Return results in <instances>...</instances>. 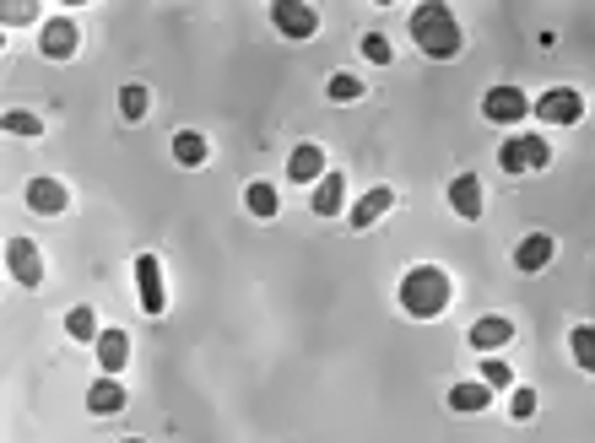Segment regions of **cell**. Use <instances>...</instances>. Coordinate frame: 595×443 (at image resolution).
I'll use <instances>...</instances> for the list:
<instances>
[{"label": "cell", "mask_w": 595, "mask_h": 443, "mask_svg": "<svg viewBox=\"0 0 595 443\" xmlns=\"http://www.w3.org/2000/svg\"><path fill=\"white\" fill-rule=\"evenodd\" d=\"M65 330H71V341H92L98 346V314H92V308H71V314H65Z\"/></svg>", "instance_id": "cell-21"}, {"label": "cell", "mask_w": 595, "mask_h": 443, "mask_svg": "<svg viewBox=\"0 0 595 443\" xmlns=\"http://www.w3.org/2000/svg\"><path fill=\"white\" fill-rule=\"evenodd\" d=\"M287 179L293 184H320L325 179V152L314 141H303V146H293V157H287Z\"/></svg>", "instance_id": "cell-11"}, {"label": "cell", "mask_w": 595, "mask_h": 443, "mask_svg": "<svg viewBox=\"0 0 595 443\" xmlns=\"http://www.w3.org/2000/svg\"><path fill=\"white\" fill-rule=\"evenodd\" d=\"M363 60H374V65H390V60H395L390 44H385V33H368V38H363Z\"/></svg>", "instance_id": "cell-28"}, {"label": "cell", "mask_w": 595, "mask_h": 443, "mask_svg": "<svg viewBox=\"0 0 595 443\" xmlns=\"http://www.w3.org/2000/svg\"><path fill=\"white\" fill-rule=\"evenodd\" d=\"M6 271L22 281V287H38L44 281V254L33 249V238H11L6 244Z\"/></svg>", "instance_id": "cell-8"}, {"label": "cell", "mask_w": 595, "mask_h": 443, "mask_svg": "<svg viewBox=\"0 0 595 443\" xmlns=\"http://www.w3.org/2000/svg\"><path fill=\"white\" fill-rule=\"evenodd\" d=\"M119 114H125V119L147 114V87H125V92H119Z\"/></svg>", "instance_id": "cell-26"}, {"label": "cell", "mask_w": 595, "mask_h": 443, "mask_svg": "<svg viewBox=\"0 0 595 443\" xmlns=\"http://www.w3.org/2000/svg\"><path fill=\"white\" fill-rule=\"evenodd\" d=\"M482 114L493 119V125H514V119L531 114V103H525L520 87H493V92H487V103H482Z\"/></svg>", "instance_id": "cell-9"}, {"label": "cell", "mask_w": 595, "mask_h": 443, "mask_svg": "<svg viewBox=\"0 0 595 443\" xmlns=\"http://www.w3.org/2000/svg\"><path fill=\"white\" fill-rule=\"evenodd\" d=\"M552 254H558V238H552V233H531L520 249H514V271L536 276V271H547V265H552Z\"/></svg>", "instance_id": "cell-10"}, {"label": "cell", "mask_w": 595, "mask_h": 443, "mask_svg": "<svg viewBox=\"0 0 595 443\" xmlns=\"http://www.w3.org/2000/svg\"><path fill=\"white\" fill-rule=\"evenodd\" d=\"M412 38L428 60H455L460 55V22H455L449 6H439V0L412 11Z\"/></svg>", "instance_id": "cell-1"}, {"label": "cell", "mask_w": 595, "mask_h": 443, "mask_svg": "<svg viewBox=\"0 0 595 443\" xmlns=\"http://www.w3.org/2000/svg\"><path fill=\"white\" fill-rule=\"evenodd\" d=\"M514 341V319L509 314H487V319H476L471 325V346L476 352H498V346H509Z\"/></svg>", "instance_id": "cell-12"}, {"label": "cell", "mask_w": 595, "mask_h": 443, "mask_svg": "<svg viewBox=\"0 0 595 443\" xmlns=\"http://www.w3.org/2000/svg\"><path fill=\"white\" fill-rule=\"evenodd\" d=\"M98 362H103V373L114 379V373L130 362V335L125 330H103L98 335Z\"/></svg>", "instance_id": "cell-17"}, {"label": "cell", "mask_w": 595, "mask_h": 443, "mask_svg": "<svg viewBox=\"0 0 595 443\" xmlns=\"http://www.w3.org/2000/svg\"><path fill=\"white\" fill-rule=\"evenodd\" d=\"M449 303V276L439 271V265H412L401 281V308L412 319H439Z\"/></svg>", "instance_id": "cell-2"}, {"label": "cell", "mask_w": 595, "mask_h": 443, "mask_svg": "<svg viewBox=\"0 0 595 443\" xmlns=\"http://www.w3.org/2000/svg\"><path fill=\"white\" fill-rule=\"evenodd\" d=\"M498 163H504V173L547 168V163H552V141H541V136H514V141L498 146Z\"/></svg>", "instance_id": "cell-4"}, {"label": "cell", "mask_w": 595, "mask_h": 443, "mask_svg": "<svg viewBox=\"0 0 595 443\" xmlns=\"http://www.w3.org/2000/svg\"><path fill=\"white\" fill-rule=\"evenodd\" d=\"M87 411H92V416H114V411H125V389H119V379H109V373H103V379L87 389Z\"/></svg>", "instance_id": "cell-16"}, {"label": "cell", "mask_w": 595, "mask_h": 443, "mask_svg": "<svg viewBox=\"0 0 595 443\" xmlns=\"http://www.w3.org/2000/svg\"><path fill=\"white\" fill-rule=\"evenodd\" d=\"M482 384L487 389H509V362L504 357H487L482 362Z\"/></svg>", "instance_id": "cell-27"}, {"label": "cell", "mask_w": 595, "mask_h": 443, "mask_svg": "<svg viewBox=\"0 0 595 443\" xmlns=\"http://www.w3.org/2000/svg\"><path fill=\"white\" fill-rule=\"evenodd\" d=\"M136 287H141V308H147L152 319H163L168 292H163V265H157V254H136Z\"/></svg>", "instance_id": "cell-6"}, {"label": "cell", "mask_w": 595, "mask_h": 443, "mask_svg": "<svg viewBox=\"0 0 595 443\" xmlns=\"http://www.w3.org/2000/svg\"><path fill=\"white\" fill-rule=\"evenodd\" d=\"M271 22H276V33H287V38H314L320 33V11L303 6V0H276Z\"/></svg>", "instance_id": "cell-5"}, {"label": "cell", "mask_w": 595, "mask_h": 443, "mask_svg": "<svg viewBox=\"0 0 595 443\" xmlns=\"http://www.w3.org/2000/svg\"><path fill=\"white\" fill-rule=\"evenodd\" d=\"M449 206H455V217L476 222L482 217V179H476V173H460V179L449 184Z\"/></svg>", "instance_id": "cell-14"}, {"label": "cell", "mask_w": 595, "mask_h": 443, "mask_svg": "<svg viewBox=\"0 0 595 443\" xmlns=\"http://www.w3.org/2000/svg\"><path fill=\"white\" fill-rule=\"evenodd\" d=\"M0 17H6V28H22V22H33V6H28V0H6Z\"/></svg>", "instance_id": "cell-30"}, {"label": "cell", "mask_w": 595, "mask_h": 443, "mask_svg": "<svg viewBox=\"0 0 595 443\" xmlns=\"http://www.w3.org/2000/svg\"><path fill=\"white\" fill-rule=\"evenodd\" d=\"M568 352H574V362L585 373H595V325H579L574 335H568Z\"/></svg>", "instance_id": "cell-22"}, {"label": "cell", "mask_w": 595, "mask_h": 443, "mask_svg": "<svg viewBox=\"0 0 595 443\" xmlns=\"http://www.w3.org/2000/svg\"><path fill=\"white\" fill-rule=\"evenodd\" d=\"M28 206L38 211V217H60V211L71 206V190H65L60 179H33L28 184Z\"/></svg>", "instance_id": "cell-13"}, {"label": "cell", "mask_w": 595, "mask_h": 443, "mask_svg": "<svg viewBox=\"0 0 595 443\" xmlns=\"http://www.w3.org/2000/svg\"><path fill=\"white\" fill-rule=\"evenodd\" d=\"M76 44H82V28H76V17H49L44 33H38V49H44L49 60H71Z\"/></svg>", "instance_id": "cell-7"}, {"label": "cell", "mask_w": 595, "mask_h": 443, "mask_svg": "<svg viewBox=\"0 0 595 443\" xmlns=\"http://www.w3.org/2000/svg\"><path fill=\"white\" fill-rule=\"evenodd\" d=\"M174 157L184 168H201L206 163V136H201V130H179V136H174Z\"/></svg>", "instance_id": "cell-19"}, {"label": "cell", "mask_w": 595, "mask_h": 443, "mask_svg": "<svg viewBox=\"0 0 595 443\" xmlns=\"http://www.w3.org/2000/svg\"><path fill=\"white\" fill-rule=\"evenodd\" d=\"M487 400H493V389H487V384H455V389H449V406H455V411H487Z\"/></svg>", "instance_id": "cell-20"}, {"label": "cell", "mask_w": 595, "mask_h": 443, "mask_svg": "<svg viewBox=\"0 0 595 443\" xmlns=\"http://www.w3.org/2000/svg\"><path fill=\"white\" fill-rule=\"evenodd\" d=\"M244 206L255 211V217H276V206H282V200H276L271 184H244Z\"/></svg>", "instance_id": "cell-23"}, {"label": "cell", "mask_w": 595, "mask_h": 443, "mask_svg": "<svg viewBox=\"0 0 595 443\" xmlns=\"http://www.w3.org/2000/svg\"><path fill=\"white\" fill-rule=\"evenodd\" d=\"M390 206H395V190H390V184H374V190H368L363 200H357V211H352V227H374V222L385 217Z\"/></svg>", "instance_id": "cell-15"}, {"label": "cell", "mask_w": 595, "mask_h": 443, "mask_svg": "<svg viewBox=\"0 0 595 443\" xmlns=\"http://www.w3.org/2000/svg\"><path fill=\"white\" fill-rule=\"evenodd\" d=\"M130 443H141V438H130Z\"/></svg>", "instance_id": "cell-31"}, {"label": "cell", "mask_w": 595, "mask_h": 443, "mask_svg": "<svg viewBox=\"0 0 595 443\" xmlns=\"http://www.w3.org/2000/svg\"><path fill=\"white\" fill-rule=\"evenodd\" d=\"M325 92H330L336 103H357V98H363V82H357V76H347V71H336V76L325 82Z\"/></svg>", "instance_id": "cell-24"}, {"label": "cell", "mask_w": 595, "mask_h": 443, "mask_svg": "<svg viewBox=\"0 0 595 443\" xmlns=\"http://www.w3.org/2000/svg\"><path fill=\"white\" fill-rule=\"evenodd\" d=\"M509 411L520 416V422H531V416H536V389H514V395H509Z\"/></svg>", "instance_id": "cell-29"}, {"label": "cell", "mask_w": 595, "mask_h": 443, "mask_svg": "<svg viewBox=\"0 0 595 443\" xmlns=\"http://www.w3.org/2000/svg\"><path fill=\"white\" fill-rule=\"evenodd\" d=\"M341 200H347V179H341V173H325V179L314 184V211H320V217H336Z\"/></svg>", "instance_id": "cell-18"}, {"label": "cell", "mask_w": 595, "mask_h": 443, "mask_svg": "<svg viewBox=\"0 0 595 443\" xmlns=\"http://www.w3.org/2000/svg\"><path fill=\"white\" fill-rule=\"evenodd\" d=\"M38 130H44V125H38V114H22V109L6 114V136H33L38 141Z\"/></svg>", "instance_id": "cell-25"}, {"label": "cell", "mask_w": 595, "mask_h": 443, "mask_svg": "<svg viewBox=\"0 0 595 443\" xmlns=\"http://www.w3.org/2000/svg\"><path fill=\"white\" fill-rule=\"evenodd\" d=\"M531 114L547 119V125H579V119H585V98H579L574 87H552L531 103Z\"/></svg>", "instance_id": "cell-3"}]
</instances>
